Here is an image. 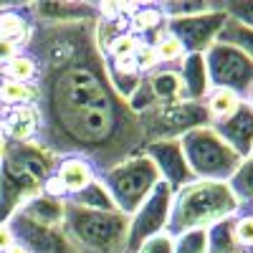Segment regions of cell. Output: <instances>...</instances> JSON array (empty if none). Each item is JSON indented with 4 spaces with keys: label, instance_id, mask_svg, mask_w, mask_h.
Masks as SVG:
<instances>
[{
    "label": "cell",
    "instance_id": "cell-1",
    "mask_svg": "<svg viewBox=\"0 0 253 253\" xmlns=\"http://www.w3.org/2000/svg\"><path fill=\"white\" fill-rule=\"evenodd\" d=\"M23 51L38 61V144L89 160L96 175L144 150L139 117L107 79L96 23L33 26Z\"/></svg>",
    "mask_w": 253,
    "mask_h": 253
},
{
    "label": "cell",
    "instance_id": "cell-2",
    "mask_svg": "<svg viewBox=\"0 0 253 253\" xmlns=\"http://www.w3.org/2000/svg\"><path fill=\"white\" fill-rule=\"evenodd\" d=\"M238 213H241V203L236 200L233 193H230L228 182L193 180L185 187L175 190L167 233L180 236L185 230L210 228L215 223L236 218Z\"/></svg>",
    "mask_w": 253,
    "mask_h": 253
},
{
    "label": "cell",
    "instance_id": "cell-3",
    "mask_svg": "<svg viewBox=\"0 0 253 253\" xmlns=\"http://www.w3.org/2000/svg\"><path fill=\"white\" fill-rule=\"evenodd\" d=\"M61 236L76 253H129V215L119 210H89L66 200Z\"/></svg>",
    "mask_w": 253,
    "mask_h": 253
},
{
    "label": "cell",
    "instance_id": "cell-4",
    "mask_svg": "<svg viewBox=\"0 0 253 253\" xmlns=\"http://www.w3.org/2000/svg\"><path fill=\"white\" fill-rule=\"evenodd\" d=\"M96 177L109 190L117 210L124 215H134L139 205L150 198V193L160 182V172L155 170L152 160L144 152H137L132 157L117 162L114 167L99 172Z\"/></svg>",
    "mask_w": 253,
    "mask_h": 253
},
{
    "label": "cell",
    "instance_id": "cell-5",
    "mask_svg": "<svg viewBox=\"0 0 253 253\" xmlns=\"http://www.w3.org/2000/svg\"><path fill=\"white\" fill-rule=\"evenodd\" d=\"M180 144L195 180L228 182L230 175L236 172L238 162L243 160L210 124L198 126V129L180 137Z\"/></svg>",
    "mask_w": 253,
    "mask_h": 253
},
{
    "label": "cell",
    "instance_id": "cell-6",
    "mask_svg": "<svg viewBox=\"0 0 253 253\" xmlns=\"http://www.w3.org/2000/svg\"><path fill=\"white\" fill-rule=\"evenodd\" d=\"M139 124L144 132V142L160 139H180L198 126L210 124L203 101H175V104H157L150 112L139 114Z\"/></svg>",
    "mask_w": 253,
    "mask_h": 253
},
{
    "label": "cell",
    "instance_id": "cell-7",
    "mask_svg": "<svg viewBox=\"0 0 253 253\" xmlns=\"http://www.w3.org/2000/svg\"><path fill=\"white\" fill-rule=\"evenodd\" d=\"M205 66L213 89H228L243 101L253 89V58L228 41H215L205 53Z\"/></svg>",
    "mask_w": 253,
    "mask_h": 253
},
{
    "label": "cell",
    "instance_id": "cell-8",
    "mask_svg": "<svg viewBox=\"0 0 253 253\" xmlns=\"http://www.w3.org/2000/svg\"><path fill=\"white\" fill-rule=\"evenodd\" d=\"M225 23H228L225 13L213 3L205 13H195L187 18H170L167 31L182 43L185 53H205L220 38Z\"/></svg>",
    "mask_w": 253,
    "mask_h": 253
},
{
    "label": "cell",
    "instance_id": "cell-9",
    "mask_svg": "<svg viewBox=\"0 0 253 253\" xmlns=\"http://www.w3.org/2000/svg\"><path fill=\"white\" fill-rule=\"evenodd\" d=\"M172 187L165 185L162 180L157 182V187L150 193L139 210L134 215H129V243L126 251L134 253L147 238H152L157 233H165L167 223H170V208H172Z\"/></svg>",
    "mask_w": 253,
    "mask_h": 253
},
{
    "label": "cell",
    "instance_id": "cell-10",
    "mask_svg": "<svg viewBox=\"0 0 253 253\" xmlns=\"http://www.w3.org/2000/svg\"><path fill=\"white\" fill-rule=\"evenodd\" d=\"M142 152L152 160L155 170L160 172V180H162L165 185H170L172 193H175V190H180V187H185L187 182L195 180V175L190 172V165H187V160H185V152H182L180 139L150 142V144H144Z\"/></svg>",
    "mask_w": 253,
    "mask_h": 253
},
{
    "label": "cell",
    "instance_id": "cell-11",
    "mask_svg": "<svg viewBox=\"0 0 253 253\" xmlns=\"http://www.w3.org/2000/svg\"><path fill=\"white\" fill-rule=\"evenodd\" d=\"M33 26H71V23H96L99 10L91 3H36L26 5Z\"/></svg>",
    "mask_w": 253,
    "mask_h": 253
},
{
    "label": "cell",
    "instance_id": "cell-12",
    "mask_svg": "<svg viewBox=\"0 0 253 253\" xmlns=\"http://www.w3.org/2000/svg\"><path fill=\"white\" fill-rule=\"evenodd\" d=\"M8 225L13 228V236L18 243H23L31 248V253H76L66 238L61 236V230H46L38 228L28 220H23L20 215H13L8 220Z\"/></svg>",
    "mask_w": 253,
    "mask_h": 253
},
{
    "label": "cell",
    "instance_id": "cell-13",
    "mask_svg": "<svg viewBox=\"0 0 253 253\" xmlns=\"http://www.w3.org/2000/svg\"><path fill=\"white\" fill-rule=\"evenodd\" d=\"M210 126H213L241 157L253 152V107L248 101L241 104L233 117H228L220 124H210Z\"/></svg>",
    "mask_w": 253,
    "mask_h": 253
},
{
    "label": "cell",
    "instance_id": "cell-14",
    "mask_svg": "<svg viewBox=\"0 0 253 253\" xmlns=\"http://www.w3.org/2000/svg\"><path fill=\"white\" fill-rule=\"evenodd\" d=\"M38 126H41V114L36 109V104L28 107H13L5 109L0 117V129H3L5 142H33L38 137Z\"/></svg>",
    "mask_w": 253,
    "mask_h": 253
},
{
    "label": "cell",
    "instance_id": "cell-15",
    "mask_svg": "<svg viewBox=\"0 0 253 253\" xmlns=\"http://www.w3.org/2000/svg\"><path fill=\"white\" fill-rule=\"evenodd\" d=\"M63 210H66V200H56V198H48L43 193H38V195H33L31 200H26L23 205H20L15 215H20L23 220H28L38 228L61 230Z\"/></svg>",
    "mask_w": 253,
    "mask_h": 253
},
{
    "label": "cell",
    "instance_id": "cell-16",
    "mask_svg": "<svg viewBox=\"0 0 253 253\" xmlns=\"http://www.w3.org/2000/svg\"><path fill=\"white\" fill-rule=\"evenodd\" d=\"M53 175L61 182V187L66 190V198L79 195L81 190H86L96 180L94 165L89 160H84V157H61V162H58Z\"/></svg>",
    "mask_w": 253,
    "mask_h": 253
},
{
    "label": "cell",
    "instance_id": "cell-17",
    "mask_svg": "<svg viewBox=\"0 0 253 253\" xmlns=\"http://www.w3.org/2000/svg\"><path fill=\"white\" fill-rule=\"evenodd\" d=\"M177 74L182 79V89H185L187 101H203L208 96V91L213 89L210 86V76H208L203 53H187L182 58V63L177 66Z\"/></svg>",
    "mask_w": 253,
    "mask_h": 253
},
{
    "label": "cell",
    "instance_id": "cell-18",
    "mask_svg": "<svg viewBox=\"0 0 253 253\" xmlns=\"http://www.w3.org/2000/svg\"><path fill=\"white\" fill-rule=\"evenodd\" d=\"M104 69H107V79L112 84V89L124 101H129V96L137 91V86L144 79L137 69L134 58H107L104 56Z\"/></svg>",
    "mask_w": 253,
    "mask_h": 253
},
{
    "label": "cell",
    "instance_id": "cell-19",
    "mask_svg": "<svg viewBox=\"0 0 253 253\" xmlns=\"http://www.w3.org/2000/svg\"><path fill=\"white\" fill-rule=\"evenodd\" d=\"M144 81L150 86L152 96L157 99V104L185 101V89H182V79H180L177 69H157L152 74H147Z\"/></svg>",
    "mask_w": 253,
    "mask_h": 253
},
{
    "label": "cell",
    "instance_id": "cell-20",
    "mask_svg": "<svg viewBox=\"0 0 253 253\" xmlns=\"http://www.w3.org/2000/svg\"><path fill=\"white\" fill-rule=\"evenodd\" d=\"M31 31H33V23L26 15V8H13L10 5L5 10H0V38L13 41L15 46L23 48L31 38Z\"/></svg>",
    "mask_w": 253,
    "mask_h": 253
},
{
    "label": "cell",
    "instance_id": "cell-21",
    "mask_svg": "<svg viewBox=\"0 0 253 253\" xmlns=\"http://www.w3.org/2000/svg\"><path fill=\"white\" fill-rule=\"evenodd\" d=\"M203 104H205L210 124H220V122H225L228 117H233L238 112L243 99L233 91H228V89H210L208 96L203 99Z\"/></svg>",
    "mask_w": 253,
    "mask_h": 253
},
{
    "label": "cell",
    "instance_id": "cell-22",
    "mask_svg": "<svg viewBox=\"0 0 253 253\" xmlns=\"http://www.w3.org/2000/svg\"><path fill=\"white\" fill-rule=\"evenodd\" d=\"M228 187L236 195V200L241 203V210L253 208V152L238 162L236 172L228 180Z\"/></svg>",
    "mask_w": 253,
    "mask_h": 253
},
{
    "label": "cell",
    "instance_id": "cell-23",
    "mask_svg": "<svg viewBox=\"0 0 253 253\" xmlns=\"http://www.w3.org/2000/svg\"><path fill=\"white\" fill-rule=\"evenodd\" d=\"M150 43H152V48H155V53L160 58V69H177L182 63V58L187 56L182 43L167 31V26L150 38Z\"/></svg>",
    "mask_w": 253,
    "mask_h": 253
},
{
    "label": "cell",
    "instance_id": "cell-24",
    "mask_svg": "<svg viewBox=\"0 0 253 253\" xmlns=\"http://www.w3.org/2000/svg\"><path fill=\"white\" fill-rule=\"evenodd\" d=\"M165 26H167V18L160 5H137L134 13L129 15V31L137 33L139 38H144V36L152 38Z\"/></svg>",
    "mask_w": 253,
    "mask_h": 253
},
{
    "label": "cell",
    "instance_id": "cell-25",
    "mask_svg": "<svg viewBox=\"0 0 253 253\" xmlns=\"http://www.w3.org/2000/svg\"><path fill=\"white\" fill-rule=\"evenodd\" d=\"M3 79L8 81H20V84H33L38 76V61L28 53V51H20L15 58H10L3 69H0Z\"/></svg>",
    "mask_w": 253,
    "mask_h": 253
},
{
    "label": "cell",
    "instance_id": "cell-26",
    "mask_svg": "<svg viewBox=\"0 0 253 253\" xmlns=\"http://www.w3.org/2000/svg\"><path fill=\"white\" fill-rule=\"evenodd\" d=\"M0 101L5 109L13 107H28L36 104V84H20V81H0Z\"/></svg>",
    "mask_w": 253,
    "mask_h": 253
},
{
    "label": "cell",
    "instance_id": "cell-27",
    "mask_svg": "<svg viewBox=\"0 0 253 253\" xmlns=\"http://www.w3.org/2000/svg\"><path fill=\"white\" fill-rule=\"evenodd\" d=\"M208 253H243L233 236V218L208 228Z\"/></svg>",
    "mask_w": 253,
    "mask_h": 253
},
{
    "label": "cell",
    "instance_id": "cell-28",
    "mask_svg": "<svg viewBox=\"0 0 253 253\" xmlns=\"http://www.w3.org/2000/svg\"><path fill=\"white\" fill-rule=\"evenodd\" d=\"M69 200L76 203V205H81V208H89V210H117V205H114V200L109 195V190L104 187V182L99 177L86 190H81L79 195H74Z\"/></svg>",
    "mask_w": 253,
    "mask_h": 253
},
{
    "label": "cell",
    "instance_id": "cell-29",
    "mask_svg": "<svg viewBox=\"0 0 253 253\" xmlns=\"http://www.w3.org/2000/svg\"><path fill=\"white\" fill-rule=\"evenodd\" d=\"M228 20H236L243 28L253 31V0H223V3H215Z\"/></svg>",
    "mask_w": 253,
    "mask_h": 253
},
{
    "label": "cell",
    "instance_id": "cell-30",
    "mask_svg": "<svg viewBox=\"0 0 253 253\" xmlns=\"http://www.w3.org/2000/svg\"><path fill=\"white\" fill-rule=\"evenodd\" d=\"M144 38H139L137 33H132V31H124V33H119L112 43L104 48V56L107 58H134V51H137V46L142 43Z\"/></svg>",
    "mask_w": 253,
    "mask_h": 253
},
{
    "label": "cell",
    "instance_id": "cell-31",
    "mask_svg": "<svg viewBox=\"0 0 253 253\" xmlns=\"http://www.w3.org/2000/svg\"><path fill=\"white\" fill-rule=\"evenodd\" d=\"M175 253H208V228L185 230L175 236Z\"/></svg>",
    "mask_w": 253,
    "mask_h": 253
},
{
    "label": "cell",
    "instance_id": "cell-32",
    "mask_svg": "<svg viewBox=\"0 0 253 253\" xmlns=\"http://www.w3.org/2000/svg\"><path fill=\"white\" fill-rule=\"evenodd\" d=\"M218 41H228V43L238 46L243 53H248L253 58V31L251 28H243L241 23H236V20H228Z\"/></svg>",
    "mask_w": 253,
    "mask_h": 253
},
{
    "label": "cell",
    "instance_id": "cell-33",
    "mask_svg": "<svg viewBox=\"0 0 253 253\" xmlns=\"http://www.w3.org/2000/svg\"><path fill=\"white\" fill-rule=\"evenodd\" d=\"M233 236L243 253H253V210H241L233 218Z\"/></svg>",
    "mask_w": 253,
    "mask_h": 253
},
{
    "label": "cell",
    "instance_id": "cell-34",
    "mask_svg": "<svg viewBox=\"0 0 253 253\" xmlns=\"http://www.w3.org/2000/svg\"><path fill=\"white\" fill-rule=\"evenodd\" d=\"M134 63H137V69H139L142 76H147V74H152V71L160 69V58H157V53H155V48H152L150 41H142V43L137 46V51H134Z\"/></svg>",
    "mask_w": 253,
    "mask_h": 253
},
{
    "label": "cell",
    "instance_id": "cell-35",
    "mask_svg": "<svg viewBox=\"0 0 253 253\" xmlns=\"http://www.w3.org/2000/svg\"><path fill=\"white\" fill-rule=\"evenodd\" d=\"M134 253H175V236L165 233H157L152 238H147Z\"/></svg>",
    "mask_w": 253,
    "mask_h": 253
},
{
    "label": "cell",
    "instance_id": "cell-36",
    "mask_svg": "<svg viewBox=\"0 0 253 253\" xmlns=\"http://www.w3.org/2000/svg\"><path fill=\"white\" fill-rule=\"evenodd\" d=\"M20 51H23V48H20V46H15L13 41L0 38V69H3V66H5V63H8L10 58H15Z\"/></svg>",
    "mask_w": 253,
    "mask_h": 253
},
{
    "label": "cell",
    "instance_id": "cell-37",
    "mask_svg": "<svg viewBox=\"0 0 253 253\" xmlns=\"http://www.w3.org/2000/svg\"><path fill=\"white\" fill-rule=\"evenodd\" d=\"M15 243V236H13V228L8 225V223H3L0 225V253H3L5 248H10Z\"/></svg>",
    "mask_w": 253,
    "mask_h": 253
},
{
    "label": "cell",
    "instance_id": "cell-38",
    "mask_svg": "<svg viewBox=\"0 0 253 253\" xmlns=\"http://www.w3.org/2000/svg\"><path fill=\"white\" fill-rule=\"evenodd\" d=\"M3 253H31V248H28V246H23V243H18V241H15V243H13L10 248H5Z\"/></svg>",
    "mask_w": 253,
    "mask_h": 253
},
{
    "label": "cell",
    "instance_id": "cell-39",
    "mask_svg": "<svg viewBox=\"0 0 253 253\" xmlns=\"http://www.w3.org/2000/svg\"><path fill=\"white\" fill-rule=\"evenodd\" d=\"M5 150H8V142L0 137V162H3V157H5Z\"/></svg>",
    "mask_w": 253,
    "mask_h": 253
},
{
    "label": "cell",
    "instance_id": "cell-40",
    "mask_svg": "<svg viewBox=\"0 0 253 253\" xmlns=\"http://www.w3.org/2000/svg\"><path fill=\"white\" fill-rule=\"evenodd\" d=\"M248 104H251V107H253V89H251V94H248V99H246Z\"/></svg>",
    "mask_w": 253,
    "mask_h": 253
},
{
    "label": "cell",
    "instance_id": "cell-41",
    "mask_svg": "<svg viewBox=\"0 0 253 253\" xmlns=\"http://www.w3.org/2000/svg\"><path fill=\"white\" fill-rule=\"evenodd\" d=\"M3 112H5V107H3V101H0V117H3Z\"/></svg>",
    "mask_w": 253,
    "mask_h": 253
},
{
    "label": "cell",
    "instance_id": "cell-42",
    "mask_svg": "<svg viewBox=\"0 0 253 253\" xmlns=\"http://www.w3.org/2000/svg\"><path fill=\"white\" fill-rule=\"evenodd\" d=\"M0 137H3V129H0Z\"/></svg>",
    "mask_w": 253,
    "mask_h": 253
},
{
    "label": "cell",
    "instance_id": "cell-43",
    "mask_svg": "<svg viewBox=\"0 0 253 253\" xmlns=\"http://www.w3.org/2000/svg\"><path fill=\"white\" fill-rule=\"evenodd\" d=\"M246 210H253V208H246Z\"/></svg>",
    "mask_w": 253,
    "mask_h": 253
}]
</instances>
